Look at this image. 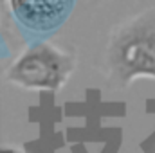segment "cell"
<instances>
[{
	"label": "cell",
	"instance_id": "6da1fadb",
	"mask_svg": "<svg viewBox=\"0 0 155 153\" xmlns=\"http://www.w3.org/2000/svg\"><path fill=\"white\" fill-rule=\"evenodd\" d=\"M116 54L128 72L155 74V16L132 24L117 40Z\"/></svg>",
	"mask_w": 155,
	"mask_h": 153
},
{
	"label": "cell",
	"instance_id": "7a4b0ae2",
	"mask_svg": "<svg viewBox=\"0 0 155 153\" xmlns=\"http://www.w3.org/2000/svg\"><path fill=\"white\" fill-rule=\"evenodd\" d=\"M20 22L35 31H51L58 27L71 13L72 0H13Z\"/></svg>",
	"mask_w": 155,
	"mask_h": 153
}]
</instances>
